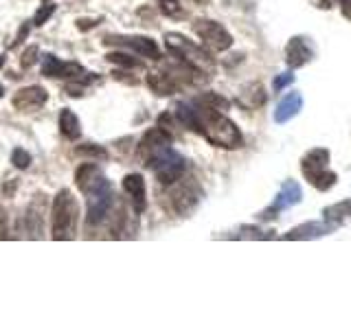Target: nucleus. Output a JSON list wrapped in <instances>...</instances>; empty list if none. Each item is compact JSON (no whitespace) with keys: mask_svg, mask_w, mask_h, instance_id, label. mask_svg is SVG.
<instances>
[{"mask_svg":"<svg viewBox=\"0 0 351 329\" xmlns=\"http://www.w3.org/2000/svg\"><path fill=\"white\" fill-rule=\"evenodd\" d=\"M176 117H178V121L184 127L202 134L215 147L235 149L244 143L241 132L233 121L226 114H222L219 108L204 103L202 99H193L189 103H178Z\"/></svg>","mask_w":351,"mask_h":329,"instance_id":"f257e3e1","label":"nucleus"},{"mask_svg":"<svg viewBox=\"0 0 351 329\" xmlns=\"http://www.w3.org/2000/svg\"><path fill=\"white\" fill-rule=\"evenodd\" d=\"M80 226V202L69 189H60L53 197L51 208V237L55 241H69Z\"/></svg>","mask_w":351,"mask_h":329,"instance_id":"f03ea898","label":"nucleus"},{"mask_svg":"<svg viewBox=\"0 0 351 329\" xmlns=\"http://www.w3.org/2000/svg\"><path fill=\"white\" fill-rule=\"evenodd\" d=\"M165 186H167V191H165L160 200L165 211H171L173 215H180V217L189 215L202 197V189H200V184H197V180L186 178V175Z\"/></svg>","mask_w":351,"mask_h":329,"instance_id":"7ed1b4c3","label":"nucleus"},{"mask_svg":"<svg viewBox=\"0 0 351 329\" xmlns=\"http://www.w3.org/2000/svg\"><path fill=\"white\" fill-rule=\"evenodd\" d=\"M165 47H167V51L173 58H178L180 62L189 64L191 69L200 71L204 75H211L215 69V62L211 55H208V51L197 47L191 40H186L180 33H167V36H165Z\"/></svg>","mask_w":351,"mask_h":329,"instance_id":"20e7f679","label":"nucleus"},{"mask_svg":"<svg viewBox=\"0 0 351 329\" xmlns=\"http://www.w3.org/2000/svg\"><path fill=\"white\" fill-rule=\"evenodd\" d=\"M301 171L305 175V180L312 186H316L318 191H327L336 184L338 175L329 169V151L323 147L310 149L301 158Z\"/></svg>","mask_w":351,"mask_h":329,"instance_id":"39448f33","label":"nucleus"},{"mask_svg":"<svg viewBox=\"0 0 351 329\" xmlns=\"http://www.w3.org/2000/svg\"><path fill=\"white\" fill-rule=\"evenodd\" d=\"M171 141L173 134L167 130H162L160 125L147 130L143 138L138 141V147H136V156L138 160L145 164V167H152L154 160H156L162 151H167L171 147Z\"/></svg>","mask_w":351,"mask_h":329,"instance_id":"423d86ee","label":"nucleus"},{"mask_svg":"<svg viewBox=\"0 0 351 329\" xmlns=\"http://www.w3.org/2000/svg\"><path fill=\"white\" fill-rule=\"evenodd\" d=\"M193 33L197 38L202 40V44L208 49V51H217V53H222L226 49H230V44H233V36L219 25V22L215 20H195L193 25H191Z\"/></svg>","mask_w":351,"mask_h":329,"instance_id":"0eeeda50","label":"nucleus"},{"mask_svg":"<svg viewBox=\"0 0 351 329\" xmlns=\"http://www.w3.org/2000/svg\"><path fill=\"white\" fill-rule=\"evenodd\" d=\"M149 169H154V175L160 184H171L186 173V162L178 151H173L171 147L167 151H162L160 156L154 160Z\"/></svg>","mask_w":351,"mask_h":329,"instance_id":"6e6552de","label":"nucleus"},{"mask_svg":"<svg viewBox=\"0 0 351 329\" xmlns=\"http://www.w3.org/2000/svg\"><path fill=\"white\" fill-rule=\"evenodd\" d=\"M104 44H106V47L128 49L132 53L141 55V58L160 60L158 44L154 42L152 38H145V36H108V38H104Z\"/></svg>","mask_w":351,"mask_h":329,"instance_id":"1a4fd4ad","label":"nucleus"},{"mask_svg":"<svg viewBox=\"0 0 351 329\" xmlns=\"http://www.w3.org/2000/svg\"><path fill=\"white\" fill-rule=\"evenodd\" d=\"M75 184L84 195H88L93 191L104 189V186L110 184V182L106 180V175L101 173V169H99V164L82 162L80 167H77V171H75Z\"/></svg>","mask_w":351,"mask_h":329,"instance_id":"9d476101","label":"nucleus"},{"mask_svg":"<svg viewBox=\"0 0 351 329\" xmlns=\"http://www.w3.org/2000/svg\"><path fill=\"white\" fill-rule=\"evenodd\" d=\"M84 66L77 62H62L55 55H47L42 62V75L44 77H60V80H82Z\"/></svg>","mask_w":351,"mask_h":329,"instance_id":"9b49d317","label":"nucleus"},{"mask_svg":"<svg viewBox=\"0 0 351 329\" xmlns=\"http://www.w3.org/2000/svg\"><path fill=\"white\" fill-rule=\"evenodd\" d=\"M47 101H49V93L44 90L42 86L20 88L14 95V99H11V103H14V108L20 110V112H36V110H40Z\"/></svg>","mask_w":351,"mask_h":329,"instance_id":"f8f14e48","label":"nucleus"},{"mask_svg":"<svg viewBox=\"0 0 351 329\" xmlns=\"http://www.w3.org/2000/svg\"><path fill=\"white\" fill-rule=\"evenodd\" d=\"M123 191L128 193L134 213H143L147 208V184L141 173H128L123 178Z\"/></svg>","mask_w":351,"mask_h":329,"instance_id":"ddd939ff","label":"nucleus"},{"mask_svg":"<svg viewBox=\"0 0 351 329\" xmlns=\"http://www.w3.org/2000/svg\"><path fill=\"white\" fill-rule=\"evenodd\" d=\"M299 202H301V186L296 184L294 180H288L283 184V189L277 193V197H274L272 206L268 208L266 213H261V217L263 219H272L277 213H281V211H285V208H290V206L299 204Z\"/></svg>","mask_w":351,"mask_h":329,"instance_id":"4468645a","label":"nucleus"},{"mask_svg":"<svg viewBox=\"0 0 351 329\" xmlns=\"http://www.w3.org/2000/svg\"><path fill=\"white\" fill-rule=\"evenodd\" d=\"M312 58H314V47H312V42L303 36L292 38L288 42V47H285V62H288V66H292V69L305 66Z\"/></svg>","mask_w":351,"mask_h":329,"instance_id":"2eb2a0df","label":"nucleus"},{"mask_svg":"<svg viewBox=\"0 0 351 329\" xmlns=\"http://www.w3.org/2000/svg\"><path fill=\"white\" fill-rule=\"evenodd\" d=\"M334 228H336V222H332V219H327V222H307V224L292 228L288 235H283V239H316V237L334 233Z\"/></svg>","mask_w":351,"mask_h":329,"instance_id":"dca6fc26","label":"nucleus"},{"mask_svg":"<svg viewBox=\"0 0 351 329\" xmlns=\"http://www.w3.org/2000/svg\"><path fill=\"white\" fill-rule=\"evenodd\" d=\"M301 108H303V97L299 93L285 95L279 101L277 110H274V121H277V123H288L290 119H294L301 112Z\"/></svg>","mask_w":351,"mask_h":329,"instance_id":"f3484780","label":"nucleus"},{"mask_svg":"<svg viewBox=\"0 0 351 329\" xmlns=\"http://www.w3.org/2000/svg\"><path fill=\"white\" fill-rule=\"evenodd\" d=\"M237 103L241 108H248V110H257L266 103V90H263L261 84H250L244 88V93H239L237 97Z\"/></svg>","mask_w":351,"mask_h":329,"instance_id":"a211bd4d","label":"nucleus"},{"mask_svg":"<svg viewBox=\"0 0 351 329\" xmlns=\"http://www.w3.org/2000/svg\"><path fill=\"white\" fill-rule=\"evenodd\" d=\"M60 132L69 138V141H77L82 136V125H80V119L73 112L71 108H64L60 112Z\"/></svg>","mask_w":351,"mask_h":329,"instance_id":"6ab92c4d","label":"nucleus"},{"mask_svg":"<svg viewBox=\"0 0 351 329\" xmlns=\"http://www.w3.org/2000/svg\"><path fill=\"white\" fill-rule=\"evenodd\" d=\"M323 215L325 219H332V222H340V219L351 217V197H347L343 202H336L332 206H325Z\"/></svg>","mask_w":351,"mask_h":329,"instance_id":"aec40b11","label":"nucleus"},{"mask_svg":"<svg viewBox=\"0 0 351 329\" xmlns=\"http://www.w3.org/2000/svg\"><path fill=\"white\" fill-rule=\"evenodd\" d=\"M158 9H160L162 16H167L171 20L186 18V11H184V7L178 3V0H158Z\"/></svg>","mask_w":351,"mask_h":329,"instance_id":"412c9836","label":"nucleus"},{"mask_svg":"<svg viewBox=\"0 0 351 329\" xmlns=\"http://www.w3.org/2000/svg\"><path fill=\"white\" fill-rule=\"evenodd\" d=\"M75 156L80 158H93V160H106L108 158V151L101 145H93V143H86V145H77L75 147Z\"/></svg>","mask_w":351,"mask_h":329,"instance_id":"4be33fe9","label":"nucleus"},{"mask_svg":"<svg viewBox=\"0 0 351 329\" xmlns=\"http://www.w3.org/2000/svg\"><path fill=\"white\" fill-rule=\"evenodd\" d=\"M106 60H108L110 64L123 66V69H141V66H143V62H141V60L132 58L130 53H119V51L108 53V55H106Z\"/></svg>","mask_w":351,"mask_h":329,"instance_id":"5701e85b","label":"nucleus"},{"mask_svg":"<svg viewBox=\"0 0 351 329\" xmlns=\"http://www.w3.org/2000/svg\"><path fill=\"white\" fill-rule=\"evenodd\" d=\"M11 162H14V167H18V169H27L31 164V154L22 147H16L11 151Z\"/></svg>","mask_w":351,"mask_h":329,"instance_id":"b1692460","label":"nucleus"},{"mask_svg":"<svg viewBox=\"0 0 351 329\" xmlns=\"http://www.w3.org/2000/svg\"><path fill=\"white\" fill-rule=\"evenodd\" d=\"M53 14H55V5H44V7H40V9H38V14L33 16V25H36V27H42L44 22L51 20Z\"/></svg>","mask_w":351,"mask_h":329,"instance_id":"393cba45","label":"nucleus"},{"mask_svg":"<svg viewBox=\"0 0 351 329\" xmlns=\"http://www.w3.org/2000/svg\"><path fill=\"white\" fill-rule=\"evenodd\" d=\"M294 82V75L292 73H283V75H279V77H274V84H272V88H274V93H281L285 86H290Z\"/></svg>","mask_w":351,"mask_h":329,"instance_id":"a878e982","label":"nucleus"},{"mask_svg":"<svg viewBox=\"0 0 351 329\" xmlns=\"http://www.w3.org/2000/svg\"><path fill=\"white\" fill-rule=\"evenodd\" d=\"M38 47H29L25 53H22V60H20V64L25 66V69H29V66H33L36 64V60H38Z\"/></svg>","mask_w":351,"mask_h":329,"instance_id":"bb28decb","label":"nucleus"},{"mask_svg":"<svg viewBox=\"0 0 351 329\" xmlns=\"http://www.w3.org/2000/svg\"><path fill=\"white\" fill-rule=\"evenodd\" d=\"M0 239H9V215L3 206H0Z\"/></svg>","mask_w":351,"mask_h":329,"instance_id":"cd10ccee","label":"nucleus"},{"mask_svg":"<svg viewBox=\"0 0 351 329\" xmlns=\"http://www.w3.org/2000/svg\"><path fill=\"white\" fill-rule=\"evenodd\" d=\"M99 22H101V20H88V18H84V20H80V22H77V29H82V31H88V29L97 27Z\"/></svg>","mask_w":351,"mask_h":329,"instance_id":"c85d7f7f","label":"nucleus"},{"mask_svg":"<svg viewBox=\"0 0 351 329\" xmlns=\"http://www.w3.org/2000/svg\"><path fill=\"white\" fill-rule=\"evenodd\" d=\"M340 7H343L345 18H349V20H351V0H340Z\"/></svg>","mask_w":351,"mask_h":329,"instance_id":"c756f323","label":"nucleus"},{"mask_svg":"<svg viewBox=\"0 0 351 329\" xmlns=\"http://www.w3.org/2000/svg\"><path fill=\"white\" fill-rule=\"evenodd\" d=\"M332 3H334V0H318V5H321V7H332Z\"/></svg>","mask_w":351,"mask_h":329,"instance_id":"7c9ffc66","label":"nucleus"},{"mask_svg":"<svg viewBox=\"0 0 351 329\" xmlns=\"http://www.w3.org/2000/svg\"><path fill=\"white\" fill-rule=\"evenodd\" d=\"M5 66V55H0V69Z\"/></svg>","mask_w":351,"mask_h":329,"instance_id":"2f4dec72","label":"nucleus"},{"mask_svg":"<svg viewBox=\"0 0 351 329\" xmlns=\"http://www.w3.org/2000/svg\"><path fill=\"white\" fill-rule=\"evenodd\" d=\"M3 95H5V88H3V86H0V99H3Z\"/></svg>","mask_w":351,"mask_h":329,"instance_id":"473e14b6","label":"nucleus"},{"mask_svg":"<svg viewBox=\"0 0 351 329\" xmlns=\"http://www.w3.org/2000/svg\"><path fill=\"white\" fill-rule=\"evenodd\" d=\"M197 3H204V0H197Z\"/></svg>","mask_w":351,"mask_h":329,"instance_id":"72a5a7b5","label":"nucleus"},{"mask_svg":"<svg viewBox=\"0 0 351 329\" xmlns=\"http://www.w3.org/2000/svg\"><path fill=\"white\" fill-rule=\"evenodd\" d=\"M44 3H49V0H44Z\"/></svg>","mask_w":351,"mask_h":329,"instance_id":"f704fd0d","label":"nucleus"}]
</instances>
